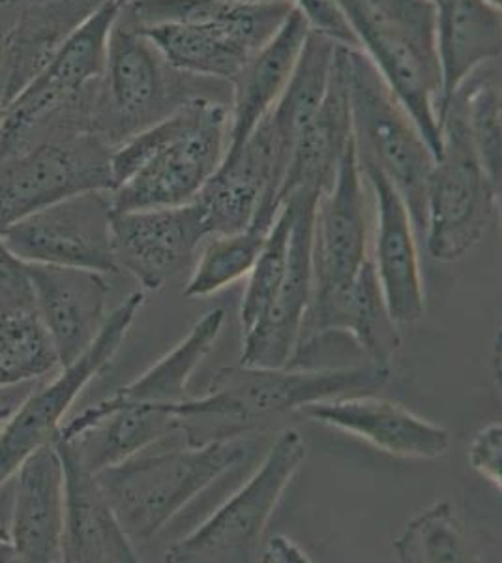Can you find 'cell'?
<instances>
[{"mask_svg": "<svg viewBox=\"0 0 502 563\" xmlns=\"http://www.w3.org/2000/svg\"><path fill=\"white\" fill-rule=\"evenodd\" d=\"M122 12L172 70L230 84L293 12L291 2L130 0Z\"/></svg>", "mask_w": 502, "mask_h": 563, "instance_id": "3957f363", "label": "cell"}, {"mask_svg": "<svg viewBox=\"0 0 502 563\" xmlns=\"http://www.w3.org/2000/svg\"><path fill=\"white\" fill-rule=\"evenodd\" d=\"M111 156L108 143L79 132L0 158V231L79 194L113 192Z\"/></svg>", "mask_w": 502, "mask_h": 563, "instance_id": "8fae6325", "label": "cell"}, {"mask_svg": "<svg viewBox=\"0 0 502 563\" xmlns=\"http://www.w3.org/2000/svg\"><path fill=\"white\" fill-rule=\"evenodd\" d=\"M111 192H87L21 218L0 238L25 263L119 273L111 243Z\"/></svg>", "mask_w": 502, "mask_h": 563, "instance_id": "4fadbf2b", "label": "cell"}, {"mask_svg": "<svg viewBox=\"0 0 502 563\" xmlns=\"http://www.w3.org/2000/svg\"><path fill=\"white\" fill-rule=\"evenodd\" d=\"M248 435L156 453L141 451L96 472L130 541L145 543L190 501L252 455Z\"/></svg>", "mask_w": 502, "mask_h": 563, "instance_id": "8992f818", "label": "cell"}, {"mask_svg": "<svg viewBox=\"0 0 502 563\" xmlns=\"http://www.w3.org/2000/svg\"><path fill=\"white\" fill-rule=\"evenodd\" d=\"M10 2H12V4H15V2H20V0H10Z\"/></svg>", "mask_w": 502, "mask_h": 563, "instance_id": "7bdbcfd3", "label": "cell"}, {"mask_svg": "<svg viewBox=\"0 0 502 563\" xmlns=\"http://www.w3.org/2000/svg\"><path fill=\"white\" fill-rule=\"evenodd\" d=\"M325 336H347L366 361L390 368L401 336L398 323L388 314L371 260L364 263L349 286L312 294L294 353Z\"/></svg>", "mask_w": 502, "mask_h": 563, "instance_id": "e0dca14e", "label": "cell"}, {"mask_svg": "<svg viewBox=\"0 0 502 563\" xmlns=\"http://www.w3.org/2000/svg\"><path fill=\"white\" fill-rule=\"evenodd\" d=\"M12 406H0V430L4 427V422L10 419V416H12Z\"/></svg>", "mask_w": 502, "mask_h": 563, "instance_id": "f35d334b", "label": "cell"}, {"mask_svg": "<svg viewBox=\"0 0 502 563\" xmlns=\"http://www.w3.org/2000/svg\"><path fill=\"white\" fill-rule=\"evenodd\" d=\"M13 477L8 536L15 562H63L64 470L55 443L32 451Z\"/></svg>", "mask_w": 502, "mask_h": 563, "instance_id": "cb8c5ba5", "label": "cell"}, {"mask_svg": "<svg viewBox=\"0 0 502 563\" xmlns=\"http://www.w3.org/2000/svg\"><path fill=\"white\" fill-rule=\"evenodd\" d=\"M443 151L427 185L426 246L437 262H458L482 239L495 217L501 186L478 158L464 121L454 109L440 115Z\"/></svg>", "mask_w": 502, "mask_h": 563, "instance_id": "30bf717a", "label": "cell"}, {"mask_svg": "<svg viewBox=\"0 0 502 563\" xmlns=\"http://www.w3.org/2000/svg\"><path fill=\"white\" fill-rule=\"evenodd\" d=\"M299 211L291 233L289 263L280 286L254 327L242 334L241 365L281 368L299 346L313 294L312 230L315 196H293Z\"/></svg>", "mask_w": 502, "mask_h": 563, "instance_id": "2e32d148", "label": "cell"}, {"mask_svg": "<svg viewBox=\"0 0 502 563\" xmlns=\"http://www.w3.org/2000/svg\"><path fill=\"white\" fill-rule=\"evenodd\" d=\"M122 4H126L127 0H121Z\"/></svg>", "mask_w": 502, "mask_h": 563, "instance_id": "ee69618b", "label": "cell"}, {"mask_svg": "<svg viewBox=\"0 0 502 563\" xmlns=\"http://www.w3.org/2000/svg\"><path fill=\"white\" fill-rule=\"evenodd\" d=\"M339 65L358 158L371 162L392 183L408 207L416 238H424L427 185L435 166L432 148L362 52L339 47Z\"/></svg>", "mask_w": 502, "mask_h": 563, "instance_id": "ba28073f", "label": "cell"}, {"mask_svg": "<svg viewBox=\"0 0 502 563\" xmlns=\"http://www.w3.org/2000/svg\"><path fill=\"white\" fill-rule=\"evenodd\" d=\"M263 563H310L312 558L308 556L299 544L286 538V536H276L267 543L263 544L259 552V560Z\"/></svg>", "mask_w": 502, "mask_h": 563, "instance_id": "8d00e7d4", "label": "cell"}, {"mask_svg": "<svg viewBox=\"0 0 502 563\" xmlns=\"http://www.w3.org/2000/svg\"><path fill=\"white\" fill-rule=\"evenodd\" d=\"M36 314L52 336L60 366H68L94 342L108 318L109 284L103 273L26 263Z\"/></svg>", "mask_w": 502, "mask_h": 563, "instance_id": "ffe728a7", "label": "cell"}, {"mask_svg": "<svg viewBox=\"0 0 502 563\" xmlns=\"http://www.w3.org/2000/svg\"><path fill=\"white\" fill-rule=\"evenodd\" d=\"M64 470L63 562L137 563L140 556L96 474L71 443L55 440Z\"/></svg>", "mask_w": 502, "mask_h": 563, "instance_id": "7402d4cb", "label": "cell"}, {"mask_svg": "<svg viewBox=\"0 0 502 563\" xmlns=\"http://www.w3.org/2000/svg\"><path fill=\"white\" fill-rule=\"evenodd\" d=\"M25 312H36L26 263L15 256L0 238V320Z\"/></svg>", "mask_w": 502, "mask_h": 563, "instance_id": "836d02e7", "label": "cell"}, {"mask_svg": "<svg viewBox=\"0 0 502 563\" xmlns=\"http://www.w3.org/2000/svg\"><path fill=\"white\" fill-rule=\"evenodd\" d=\"M358 42L432 148L443 151V76L433 0H337Z\"/></svg>", "mask_w": 502, "mask_h": 563, "instance_id": "277c9868", "label": "cell"}, {"mask_svg": "<svg viewBox=\"0 0 502 563\" xmlns=\"http://www.w3.org/2000/svg\"><path fill=\"white\" fill-rule=\"evenodd\" d=\"M4 89H2V68H0V117H2V109H4Z\"/></svg>", "mask_w": 502, "mask_h": 563, "instance_id": "ab89813d", "label": "cell"}, {"mask_svg": "<svg viewBox=\"0 0 502 563\" xmlns=\"http://www.w3.org/2000/svg\"><path fill=\"white\" fill-rule=\"evenodd\" d=\"M392 549L405 563L480 562L448 501L427 507L409 520Z\"/></svg>", "mask_w": 502, "mask_h": 563, "instance_id": "f546056e", "label": "cell"}, {"mask_svg": "<svg viewBox=\"0 0 502 563\" xmlns=\"http://www.w3.org/2000/svg\"><path fill=\"white\" fill-rule=\"evenodd\" d=\"M388 378V366L368 361L321 368L230 366L216 372L207 395L186 398L169 410L180 419L188 445H204L249 434L263 422L313 402L379 390Z\"/></svg>", "mask_w": 502, "mask_h": 563, "instance_id": "7a4b0ae2", "label": "cell"}, {"mask_svg": "<svg viewBox=\"0 0 502 563\" xmlns=\"http://www.w3.org/2000/svg\"><path fill=\"white\" fill-rule=\"evenodd\" d=\"M297 211H299V199H286L268 230L261 254L257 257L254 269L248 275V288L242 297V334L249 331L255 321L261 318L265 308L268 307V302L283 280L287 263H289L291 233H293Z\"/></svg>", "mask_w": 502, "mask_h": 563, "instance_id": "d6a6232c", "label": "cell"}, {"mask_svg": "<svg viewBox=\"0 0 502 563\" xmlns=\"http://www.w3.org/2000/svg\"><path fill=\"white\" fill-rule=\"evenodd\" d=\"M267 233L249 225L235 233L210 235L212 239L204 244L198 265L182 291L186 299L209 297L248 276L261 254Z\"/></svg>", "mask_w": 502, "mask_h": 563, "instance_id": "4dcf8cb0", "label": "cell"}, {"mask_svg": "<svg viewBox=\"0 0 502 563\" xmlns=\"http://www.w3.org/2000/svg\"><path fill=\"white\" fill-rule=\"evenodd\" d=\"M180 432L169 408L116 402L108 397L60 427L58 440L71 443L92 474L115 466Z\"/></svg>", "mask_w": 502, "mask_h": 563, "instance_id": "603a6c76", "label": "cell"}, {"mask_svg": "<svg viewBox=\"0 0 502 563\" xmlns=\"http://www.w3.org/2000/svg\"><path fill=\"white\" fill-rule=\"evenodd\" d=\"M469 462L477 474L483 479L490 481L493 487L501 490L502 487V424L491 422L482 430H478L471 449H469Z\"/></svg>", "mask_w": 502, "mask_h": 563, "instance_id": "d590c367", "label": "cell"}, {"mask_svg": "<svg viewBox=\"0 0 502 563\" xmlns=\"http://www.w3.org/2000/svg\"><path fill=\"white\" fill-rule=\"evenodd\" d=\"M305 455L308 449L299 430H281L248 483L203 525L172 544L166 562H257L268 522Z\"/></svg>", "mask_w": 502, "mask_h": 563, "instance_id": "9c48e42d", "label": "cell"}, {"mask_svg": "<svg viewBox=\"0 0 502 563\" xmlns=\"http://www.w3.org/2000/svg\"><path fill=\"white\" fill-rule=\"evenodd\" d=\"M57 366V350L36 312L0 320V389L42 378Z\"/></svg>", "mask_w": 502, "mask_h": 563, "instance_id": "1f68e13d", "label": "cell"}, {"mask_svg": "<svg viewBox=\"0 0 502 563\" xmlns=\"http://www.w3.org/2000/svg\"><path fill=\"white\" fill-rule=\"evenodd\" d=\"M310 29L293 8L280 31L263 45L231 81L227 151L241 147L257 124L272 111L293 76Z\"/></svg>", "mask_w": 502, "mask_h": 563, "instance_id": "d4e9b609", "label": "cell"}, {"mask_svg": "<svg viewBox=\"0 0 502 563\" xmlns=\"http://www.w3.org/2000/svg\"><path fill=\"white\" fill-rule=\"evenodd\" d=\"M122 7L121 0H105L77 26L49 65L7 103L0 117V158L49 137L89 132L109 36Z\"/></svg>", "mask_w": 502, "mask_h": 563, "instance_id": "5b68a950", "label": "cell"}, {"mask_svg": "<svg viewBox=\"0 0 502 563\" xmlns=\"http://www.w3.org/2000/svg\"><path fill=\"white\" fill-rule=\"evenodd\" d=\"M105 0H20L2 8L0 68L4 103L10 102L49 65L77 26ZM7 108V106H4Z\"/></svg>", "mask_w": 502, "mask_h": 563, "instance_id": "ac0fdd59", "label": "cell"}, {"mask_svg": "<svg viewBox=\"0 0 502 563\" xmlns=\"http://www.w3.org/2000/svg\"><path fill=\"white\" fill-rule=\"evenodd\" d=\"M446 108L454 109L464 121L483 169L501 186V60H491L472 71L454 90Z\"/></svg>", "mask_w": 502, "mask_h": 563, "instance_id": "f1b7e54d", "label": "cell"}, {"mask_svg": "<svg viewBox=\"0 0 502 563\" xmlns=\"http://www.w3.org/2000/svg\"><path fill=\"white\" fill-rule=\"evenodd\" d=\"M15 562V552H13L8 528H0V563Z\"/></svg>", "mask_w": 502, "mask_h": 563, "instance_id": "74e56055", "label": "cell"}, {"mask_svg": "<svg viewBox=\"0 0 502 563\" xmlns=\"http://www.w3.org/2000/svg\"><path fill=\"white\" fill-rule=\"evenodd\" d=\"M360 161L377 207L376 273L388 314L398 323H414L424 316L426 294L420 267L413 220L392 183L371 162Z\"/></svg>", "mask_w": 502, "mask_h": 563, "instance_id": "44dd1931", "label": "cell"}, {"mask_svg": "<svg viewBox=\"0 0 502 563\" xmlns=\"http://www.w3.org/2000/svg\"><path fill=\"white\" fill-rule=\"evenodd\" d=\"M12 7V2L10 0H0V8Z\"/></svg>", "mask_w": 502, "mask_h": 563, "instance_id": "60d3db41", "label": "cell"}, {"mask_svg": "<svg viewBox=\"0 0 502 563\" xmlns=\"http://www.w3.org/2000/svg\"><path fill=\"white\" fill-rule=\"evenodd\" d=\"M225 323V310L212 308L191 327L185 340L159 358L143 376L116 389L111 398L122 404H141L156 408H171L188 395V382L203 358L212 352Z\"/></svg>", "mask_w": 502, "mask_h": 563, "instance_id": "83f0119b", "label": "cell"}, {"mask_svg": "<svg viewBox=\"0 0 502 563\" xmlns=\"http://www.w3.org/2000/svg\"><path fill=\"white\" fill-rule=\"evenodd\" d=\"M210 81L172 70L153 42L121 10L109 36L108 60L90 109L89 132L115 151L186 100L210 95L198 92Z\"/></svg>", "mask_w": 502, "mask_h": 563, "instance_id": "52a82bcc", "label": "cell"}, {"mask_svg": "<svg viewBox=\"0 0 502 563\" xmlns=\"http://www.w3.org/2000/svg\"><path fill=\"white\" fill-rule=\"evenodd\" d=\"M145 302L143 291H134L103 321L94 342L71 365L63 366L57 378L32 393L0 430V488L12 479L21 462L32 451L53 443L71 404L92 379L108 368L126 339L127 329Z\"/></svg>", "mask_w": 502, "mask_h": 563, "instance_id": "7c38bea8", "label": "cell"}, {"mask_svg": "<svg viewBox=\"0 0 502 563\" xmlns=\"http://www.w3.org/2000/svg\"><path fill=\"white\" fill-rule=\"evenodd\" d=\"M368 260L364 174L353 135L313 212V294L349 286Z\"/></svg>", "mask_w": 502, "mask_h": 563, "instance_id": "9a60e30c", "label": "cell"}, {"mask_svg": "<svg viewBox=\"0 0 502 563\" xmlns=\"http://www.w3.org/2000/svg\"><path fill=\"white\" fill-rule=\"evenodd\" d=\"M0 23H2V8H0Z\"/></svg>", "mask_w": 502, "mask_h": 563, "instance_id": "b9f144b4", "label": "cell"}, {"mask_svg": "<svg viewBox=\"0 0 502 563\" xmlns=\"http://www.w3.org/2000/svg\"><path fill=\"white\" fill-rule=\"evenodd\" d=\"M300 413L400 459L433 461L450 448V432L445 427L422 419L403 404L371 393L313 402Z\"/></svg>", "mask_w": 502, "mask_h": 563, "instance_id": "d6986e66", "label": "cell"}, {"mask_svg": "<svg viewBox=\"0 0 502 563\" xmlns=\"http://www.w3.org/2000/svg\"><path fill=\"white\" fill-rule=\"evenodd\" d=\"M230 141V98L193 97L113 151V211L175 207L198 198Z\"/></svg>", "mask_w": 502, "mask_h": 563, "instance_id": "6da1fadb", "label": "cell"}, {"mask_svg": "<svg viewBox=\"0 0 502 563\" xmlns=\"http://www.w3.org/2000/svg\"><path fill=\"white\" fill-rule=\"evenodd\" d=\"M291 4L304 18L312 33L321 34L342 47L358 49L355 33L337 0H291Z\"/></svg>", "mask_w": 502, "mask_h": 563, "instance_id": "e575fe53", "label": "cell"}, {"mask_svg": "<svg viewBox=\"0 0 502 563\" xmlns=\"http://www.w3.org/2000/svg\"><path fill=\"white\" fill-rule=\"evenodd\" d=\"M209 238V220L198 199L185 206L111 212L116 265L145 289H159L182 273Z\"/></svg>", "mask_w": 502, "mask_h": 563, "instance_id": "5bb4252c", "label": "cell"}, {"mask_svg": "<svg viewBox=\"0 0 502 563\" xmlns=\"http://www.w3.org/2000/svg\"><path fill=\"white\" fill-rule=\"evenodd\" d=\"M350 137H353V124H350L349 98H347L344 71L339 65V49H337L336 71L332 77L325 102L319 108L317 115L300 130L291 148L286 177L278 194L280 207L286 199L293 196L321 198V194L325 192L334 180Z\"/></svg>", "mask_w": 502, "mask_h": 563, "instance_id": "484cf974", "label": "cell"}, {"mask_svg": "<svg viewBox=\"0 0 502 563\" xmlns=\"http://www.w3.org/2000/svg\"><path fill=\"white\" fill-rule=\"evenodd\" d=\"M433 4L445 109L472 71L501 60L502 15L501 8L488 0H433Z\"/></svg>", "mask_w": 502, "mask_h": 563, "instance_id": "4316f807", "label": "cell"}]
</instances>
